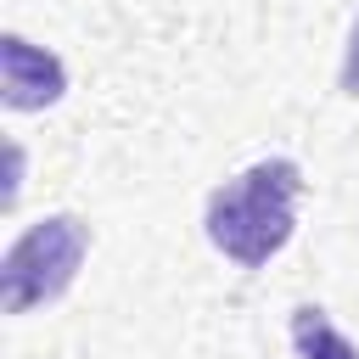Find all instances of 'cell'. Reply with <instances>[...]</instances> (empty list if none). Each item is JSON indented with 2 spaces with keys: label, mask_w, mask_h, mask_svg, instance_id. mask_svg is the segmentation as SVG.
Segmentation results:
<instances>
[{
  "label": "cell",
  "mask_w": 359,
  "mask_h": 359,
  "mask_svg": "<svg viewBox=\"0 0 359 359\" xmlns=\"http://www.w3.org/2000/svg\"><path fill=\"white\" fill-rule=\"evenodd\" d=\"M292 348H297V359H359V348H353V342L331 325V314L314 309V303L292 309Z\"/></svg>",
  "instance_id": "277c9868"
},
{
  "label": "cell",
  "mask_w": 359,
  "mask_h": 359,
  "mask_svg": "<svg viewBox=\"0 0 359 359\" xmlns=\"http://www.w3.org/2000/svg\"><path fill=\"white\" fill-rule=\"evenodd\" d=\"M297 196H303V168L292 157H258L252 168H241L208 196L202 213L208 241L230 264L264 269L297 230Z\"/></svg>",
  "instance_id": "6da1fadb"
},
{
  "label": "cell",
  "mask_w": 359,
  "mask_h": 359,
  "mask_svg": "<svg viewBox=\"0 0 359 359\" xmlns=\"http://www.w3.org/2000/svg\"><path fill=\"white\" fill-rule=\"evenodd\" d=\"M0 90H6V107H11V112H39V107L62 101L67 67H62L50 50L28 45L22 34H6V39H0Z\"/></svg>",
  "instance_id": "3957f363"
},
{
  "label": "cell",
  "mask_w": 359,
  "mask_h": 359,
  "mask_svg": "<svg viewBox=\"0 0 359 359\" xmlns=\"http://www.w3.org/2000/svg\"><path fill=\"white\" fill-rule=\"evenodd\" d=\"M90 252V224L79 213H50V219H34L11 247H6V264H0V309L6 314H28L50 297H62L79 275Z\"/></svg>",
  "instance_id": "7a4b0ae2"
}]
</instances>
